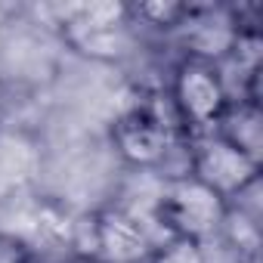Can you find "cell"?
<instances>
[{
  "mask_svg": "<svg viewBox=\"0 0 263 263\" xmlns=\"http://www.w3.org/2000/svg\"><path fill=\"white\" fill-rule=\"evenodd\" d=\"M65 41L99 62L124 59L134 47L130 7L121 4H84L65 16Z\"/></svg>",
  "mask_w": 263,
  "mask_h": 263,
  "instance_id": "277c9868",
  "label": "cell"
},
{
  "mask_svg": "<svg viewBox=\"0 0 263 263\" xmlns=\"http://www.w3.org/2000/svg\"><path fill=\"white\" fill-rule=\"evenodd\" d=\"M214 134L223 137L226 143H232L235 149H241L245 155H251V158L260 161V149H263V115H260L257 99H238V102L232 99Z\"/></svg>",
  "mask_w": 263,
  "mask_h": 263,
  "instance_id": "52a82bcc",
  "label": "cell"
},
{
  "mask_svg": "<svg viewBox=\"0 0 263 263\" xmlns=\"http://www.w3.org/2000/svg\"><path fill=\"white\" fill-rule=\"evenodd\" d=\"M143 263H211L201 241L192 238H164L158 241Z\"/></svg>",
  "mask_w": 263,
  "mask_h": 263,
  "instance_id": "ba28073f",
  "label": "cell"
},
{
  "mask_svg": "<svg viewBox=\"0 0 263 263\" xmlns=\"http://www.w3.org/2000/svg\"><path fill=\"white\" fill-rule=\"evenodd\" d=\"M71 241L84 263H140L155 248L143 220L121 208H105L71 223Z\"/></svg>",
  "mask_w": 263,
  "mask_h": 263,
  "instance_id": "3957f363",
  "label": "cell"
},
{
  "mask_svg": "<svg viewBox=\"0 0 263 263\" xmlns=\"http://www.w3.org/2000/svg\"><path fill=\"white\" fill-rule=\"evenodd\" d=\"M111 146L127 164L155 171L174 149V124L149 102L130 105L111 124Z\"/></svg>",
  "mask_w": 263,
  "mask_h": 263,
  "instance_id": "8992f818",
  "label": "cell"
},
{
  "mask_svg": "<svg viewBox=\"0 0 263 263\" xmlns=\"http://www.w3.org/2000/svg\"><path fill=\"white\" fill-rule=\"evenodd\" d=\"M0 263H31V260H28V251L22 241L0 235Z\"/></svg>",
  "mask_w": 263,
  "mask_h": 263,
  "instance_id": "30bf717a",
  "label": "cell"
},
{
  "mask_svg": "<svg viewBox=\"0 0 263 263\" xmlns=\"http://www.w3.org/2000/svg\"><path fill=\"white\" fill-rule=\"evenodd\" d=\"M195 180H201L211 192H217L226 204L241 198L260 177V161L235 149L217 134L195 137L189 146V167Z\"/></svg>",
  "mask_w": 263,
  "mask_h": 263,
  "instance_id": "5b68a950",
  "label": "cell"
},
{
  "mask_svg": "<svg viewBox=\"0 0 263 263\" xmlns=\"http://www.w3.org/2000/svg\"><path fill=\"white\" fill-rule=\"evenodd\" d=\"M171 108L174 118L180 121L183 130H189V140L214 134L220 118L226 115L232 93L226 84V74L220 68V62L186 53L174 74H171Z\"/></svg>",
  "mask_w": 263,
  "mask_h": 263,
  "instance_id": "6da1fadb",
  "label": "cell"
},
{
  "mask_svg": "<svg viewBox=\"0 0 263 263\" xmlns=\"http://www.w3.org/2000/svg\"><path fill=\"white\" fill-rule=\"evenodd\" d=\"M192 16L189 7L183 4H140V7H130V19H140L152 28H183L186 19Z\"/></svg>",
  "mask_w": 263,
  "mask_h": 263,
  "instance_id": "9c48e42d",
  "label": "cell"
},
{
  "mask_svg": "<svg viewBox=\"0 0 263 263\" xmlns=\"http://www.w3.org/2000/svg\"><path fill=\"white\" fill-rule=\"evenodd\" d=\"M226 211L229 204L192 174L167 177L161 195L155 198V220L167 238H192L201 245L223 229Z\"/></svg>",
  "mask_w": 263,
  "mask_h": 263,
  "instance_id": "7a4b0ae2",
  "label": "cell"
}]
</instances>
